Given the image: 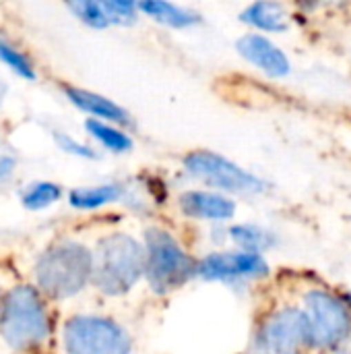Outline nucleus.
Masks as SVG:
<instances>
[{
	"label": "nucleus",
	"mask_w": 351,
	"mask_h": 354,
	"mask_svg": "<svg viewBox=\"0 0 351 354\" xmlns=\"http://www.w3.org/2000/svg\"><path fill=\"white\" fill-rule=\"evenodd\" d=\"M304 317L308 328V344L312 346H335L350 334V311L329 292H308Z\"/></svg>",
	"instance_id": "6"
},
{
	"label": "nucleus",
	"mask_w": 351,
	"mask_h": 354,
	"mask_svg": "<svg viewBox=\"0 0 351 354\" xmlns=\"http://www.w3.org/2000/svg\"><path fill=\"white\" fill-rule=\"evenodd\" d=\"M70 8L89 25L93 27H106L110 25V19H108V12L103 8V2H74L70 4Z\"/></svg>",
	"instance_id": "19"
},
{
	"label": "nucleus",
	"mask_w": 351,
	"mask_h": 354,
	"mask_svg": "<svg viewBox=\"0 0 351 354\" xmlns=\"http://www.w3.org/2000/svg\"><path fill=\"white\" fill-rule=\"evenodd\" d=\"M238 52L248 62H252L254 66H259L261 71H265L271 77H283L290 73L288 56L271 39H267L259 33H248V35L240 37Z\"/></svg>",
	"instance_id": "10"
},
{
	"label": "nucleus",
	"mask_w": 351,
	"mask_h": 354,
	"mask_svg": "<svg viewBox=\"0 0 351 354\" xmlns=\"http://www.w3.org/2000/svg\"><path fill=\"white\" fill-rule=\"evenodd\" d=\"M304 342H308L306 317L296 309L271 315L259 334V351L263 354H298Z\"/></svg>",
	"instance_id": "8"
},
{
	"label": "nucleus",
	"mask_w": 351,
	"mask_h": 354,
	"mask_svg": "<svg viewBox=\"0 0 351 354\" xmlns=\"http://www.w3.org/2000/svg\"><path fill=\"white\" fill-rule=\"evenodd\" d=\"M335 354H351L350 351H343V353H335Z\"/></svg>",
	"instance_id": "22"
},
{
	"label": "nucleus",
	"mask_w": 351,
	"mask_h": 354,
	"mask_svg": "<svg viewBox=\"0 0 351 354\" xmlns=\"http://www.w3.org/2000/svg\"><path fill=\"white\" fill-rule=\"evenodd\" d=\"M122 189L118 185H101L93 189H79L70 193V203L81 209H93L99 205H106L110 201H116L120 197Z\"/></svg>",
	"instance_id": "15"
},
{
	"label": "nucleus",
	"mask_w": 351,
	"mask_h": 354,
	"mask_svg": "<svg viewBox=\"0 0 351 354\" xmlns=\"http://www.w3.org/2000/svg\"><path fill=\"white\" fill-rule=\"evenodd\" d=\"M180 209L184 216L197 220H230L236 212V205L217 193L188 191L180 197Z\"/></svg>",
	"instance_id": "11"
},
{
	"label": "nucleus",
	"mask_w": 351,
	"mask_h": 354,
	"mask_svg": "<svg viewBox=\"0 0 351 354\" xmlns=\"http://www.w3.org/2000/svg\"><path fill=\"white\" fill-rule=\"evenodd\" d=\"M145 272L155 292H170L186 284L192 274L199 272V266L190 259V255H186L170 232L151 228L147 230Z\"/></svg>",
	"instance_id": "4"
},
{
	"label": "nucleus",
	"mask_w": 351,
	"mask_h": 354,
	"mask_svg": "<svg viewBox=\"0 0 351 354\" xmlns=\"http://www.w3.org/2000/svg\"><path fill=\"white\" fill-rule=\"evenodd\" d=\"M145 272V251L128 234L106 236L93 257V282L106 295L128 292Z\"/></svg>",
	"instance_id": "1"
},
{
	"label": "nucleus",
	"mask_w": 351,
	"mask_h": 354,
	"mask_svg": "<svg viewBox=\"0 0 351 354\" xmlns=\"http://www.w3.org/2000/svg\"><path fill=\"white\" fill-rule=\"evenodd\" d=\"M66 95L70 97L72 104H77L79 108H83L85 112H89L101 120L120 122V124L128 122V114L103 95H97V93L85 91V89H74V87H66Z\"/></svg>",
	"instance_id": "12"
},
{
	"label": "nucleus",
	"mask_w": 351,
	"mask_h": 354,
	"mask_svg": "<svg viewBox=\"0 0 351 354\" xmlns=\"http://www.w3.org/2000/svg\"><path fill=\"white\" fill-rule=\"evenodd\" d=\"M186 170L217 189L232 191V193H261L265 189V183L250 172L242 170L234 162L225 160L223 156H217L213 151H194L186 156L184 160Z\"/></svg>",
	"instance_id": "7"
},
{
	"label": "nucleus",
	"mask_w": 351,
	"mask_h": 354,
	"mask_svg": "<svg viewBox=\"0 0 351 354\" xmlns=\"http://www.w3.org/2000/svg\"><path fill=\"white\" fill-rule=\"evenodd\" d=\"M87 129L91 131V135L95 139H99L112 151H128L132 147V141L126 133H122V131H118V129H114L101 120H89Z\"/></svg>",
	"instance_id": "16"
},
{
	"label": "nucleus",
	"mask_w": 351,
	"mask_h": 354,
	"mask_svg": "<svg viewBox=\"0 0 351 354\" xmlns=\"http://www.w3.org/2000/svg\"><path fill=\"white\" fill-rule=\"evenodd\" d=\"M2 97H4V85L0 83V102H2Z\"/></svg>",
	"instance_id": "21"
},
{
	"label": "nucleus",
	"mask_w": 351,
	"mask_h": 354,
	"mask_svg": "<svg viewBox=\"0 0 351 354\" xmlns=\"http://www.w3.org/2000/svg\"><path fill=\"white\" fill-rule=\"evenodd\" d=\"M242 21L265 31H283L288 27V10L279 2H254L242 12Z\"/></svg>",
	"instance_id": "13"
},
{
	"label": "nucleus",
	"mask_w": 351,
	"mask_h": 354,
	"mask_svg": "<svg viewBox=\"0 0 351 354\" xmlns=\"http://www.w3.org/2000/svg\"><path fill=\"white\" fill-rule=\"evenodd\" d=\"M230 232H232V241H236L240 247L248 249V253L267 249V247H271V243H273L271 234H267L265 230L254 228V226H236V228H232Z\"/></svg>",
	"instance_id": "17"
},
{
	"label": "nucleus",
	"mask_w": 351,
	"mask_h": 354,
	"mask_svg": "<svg viewBox=\"0 0 351 354\" xmlns=\"http://www.w3.org/2000/svg\"><path fill=\"white\" fill-rule=\"evenodd\" d=\"M68 354H130V340L122 328L103 317H72L64 326Z\"/></svg>",
	"instance_id": "5"
},
{
	"label": "nucleus",
	"mask_w": 351,
	"mask_h": 354,
	"mask_svg": "<svg viewBox=\"0 0 351 354\" xmlns=\"http://www.w3.org/2000/svg\"><path fill=\"white\" fill-rule=\"evenodd\" d=\"M0 58H2L6 64H10L19 75L33 79V68H31L29 60H27L17 48H12V46H10L8 41H4V39H0Z\"/></svg>",
	"instance_id": "20"
},
{
	"label": "nucleus",
	"mask_w": 351,
	"mask_h": 354,
	"mask_svg": "<svg viewBox=\"0 0 351 354\" xmlns=\"http://www.w3.org/2000/svg\"><path fill=\"white\" fill-rule=\"evenodd\" d=\"M35 278L46 295L54 299L72 297L85 288L89 278H93V257L83 245H56L41 255Z\"/></svg>",
	"instance_id": "2"
},
{
	"label": "nucleus",
	"mask_w": 351,
	"mask_h": 354,
	"mask_svg": "<svg viewBox=\"0 0 351 354\" xmlns=\"http://www.w3.org/2000/svg\"><path fill=\"white\" fill-rule=\"evenodd\" d=\"M0 332L8 346L27 351L46 340L50 332L48 313L39 295L29 286H19L8 292L2 303Z\"/></svg>",
	"instance_id": "3"
},
{
	"label": "nucleus",
	"mask_w": 351,
	"mask_h": 354,
	"mask_svg": "<svg viewBox=\"0 0 351 354\" xmlns=\"http://www.w3.org/2000/svg\"><path fill=\"white\" fill-rule=\"evenodd\" d=\"M269 272L263 257L257 253H213L199 263V274L205 280H236L261 278Z\"/></svg>",
	"instance_id": "9"
},
{
	"label": "nucleus",
	"mask_w": 351,
	"mask_h": 354,
	"mask_svg": "<svg viewBox=\"0 0 351 354\" xmlns=\"http://www.w3.org/2000/svg\"><path fill=\"white\" fill-rule=\"evenodd\" d=\"M58 197H60V187H56L52 183H37L25 193L23 203L31 209H39V207L54 203Z\"/></svg>",
	"instance_id": "18"
},
{
	"label": "nucleus",
	"mask_w": 351,
	"mask_h": 354,
	"mask_svg": "<svg viewBox=\"0 0 351 354\" xmlns=\"http://www.w3.org/2000/svg\"><path fill=\"white\" fill-rule=\"evenodd\" d=\"M139 8L153 17L155 21L163 23V25H172V27H190L194 23L201 21V17L192 10H186L178 4H172V2H161V0H147V2H141Z\"/></svg>",
	"instance_id": "14"
}]
</instances>
